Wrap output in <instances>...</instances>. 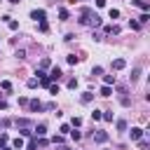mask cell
<instances>
[{"mask_svg":"<svg viewBox=\"0 0 150 150\" xmlns=\"http://www.w3.org/2000/svg\"><path fill=\"white\" fill-rule=\"evenodd\" d=\"M28 87L35 89V87H38V77H30V80H28Z\"/></svg>","mask_w":150,"mask_h":150,"instance_id":"22","label":"cell"},{"mask_svg":"<svg viewBox=\"0 0 150 150\" xmlns=\"http://www.w3.org/2000/svg\"><path fill=\"white\" fill-rule=\"evenodd\" d=\"M12 148H14V150H21V148H23V136L14 138V141H12Z\"/></svg>","mask_w":150,"mask_h":150,"instance_id":"11","label":"cell"},{"mask_svg":"<svg viewBox=\"0 0 150 150\" xmlns=\"http://www.w3.org/2000/svg\"><path fill=\"white\" fill-rule=\"evenodd\" d=\"M112 94V89H110V84H105V87H101V96H110Z\"/></svg>","mask_w":150,"mask_h":150,"instance_id":"13","label":"cell"},{"mask_svg":"<svg viewBox=\"0 0 150 150\" xmlns=\"http://www.w3.org/2000/svg\"><path fill=\"white\" fill-rule=\"evenodd\" d=\"M80 124H82V120H80V117H73V122H70V127H80Z\"/></svg>","mask_w":150,"mask_h":150,"instance_id":"30","label":"cell"},{"mask_svg":"<svg viewBox=\"0 0 150 150\" xmlns=\"http://www.w3.org/2000/svg\"><path fill=\"white\" fill-rule=\"evenodd\" d=\"M148 19H150V14H148V12H143V14L138 16V23H148Z\"/></svg>","mask_w":150,"mask_h":150,"instance_id":"16","label":"cell"},{"mask_svg":"<svg viewBox=\"0 0 150 150\" xmlns=\"http://www.w3.org/2000/svg\"><path fill=\"white\" fill-rule=\"evenodd\" d=\"M117 131H127V122L124 120H117Z\"/></svg>","mask_w":150,"mask_h":150,"instance_id":"19","label":"cell"},{"mask_svg":"<svg viewBox=\"0 0 150 150\" xmlns=\"http://www.w3.org/2000/svg\"><path fill=\"white\" fill-rule=\"evenodd\" d=\"M131 141H141V136H143V129H138V127H131Z\"/></svg>","mask_w":150,"mask_h":150,"instance_id":"4","label":"cell"},{"mask_svg":"<svg viewBox=\"0 0 150 150\" xmlns=\"http://www.w3.org/2000/svg\"><path fill=\"white\" fill-rule=\"evenodd\" d=\"M49 94H59V84H49Z\"/></svg>","mask_w":150,"mask_h":150,"instance_id":"28","label":"cell"},{"mask_svg":"<svg viewBox=\"0 0 150 150\" xmlns=\"http://www.w3.org/2000/svg\"><path fill=\"white\" fill-rule=\"evenodd\" d=\"M101 120H105V122H112V112H110V110L101 112Z\"/></svg>","mask_w":150,"mask_h":150,"instance_id":"15","label":"cell"},{"mask_svg":"<svg viewBox=\"0 0 150 150\" xmlns=\"http://www.w3.org/2000/svg\"><path fill=\"white\" fill-rule=\"evenodd\" d=\"M91 98H94V94H91V91H84V94H82V103H89Z\"/></svg>","mask_w":150,"mask_h":150,"instance_id":"14","label":"cell"},{"mask_svg":"<svg viewBox=\"0 0 150 150\" xmlns=\"http://www.w3.org/2000/svg\"><path fill=\"white\" fill-rule=\"evenodd\" d=\"M91 120H94V122L101 120V110H94V112H91Z\"/></svg>","mask_w":150,"mask_h":150,"instance_id":"29","label":"cell"},{"mask_svg":"<svg viewBox=\"0 0 150 150\" xmlns=\"http://www.w3.org/2000/svg\"><path fill=\"white\" fill-rule=\"evenodd\" d=\"M124 66H127V61H124V59H115V61H112V68H115V70H122Z\"/></svg>","mask_w":150,"mask_h":150,"instance_id":"8","label":"cell"},{"mask_svg":"<svg viewBox=\"0 0 150 150\" xmlns=\"http://www.w3.org/2000/svg\"><path fill=\"white\" fill-rule=\"evenodd\" d=\"M16 127H19V129H23V127H30V120H26V117H23V120H16Z\"/></svg>","mask_w":150,"mask_h":150,"instance_id":"12","label":"cell"},{"mask_svg":"<svg viewBox=\"0 0 150 150\" xmlns=\"http://www.w3.org/2000/svg\"><path fill=\"white\" fill-rule=\"evenodd\" d=\"M131 5H136V7H141L143 12H148V9H150V2H148V0H131Z\"/></svg>","mask_w":150,"mask_h":150,"instance_id":"6","label":"cell"},{"mask_svg":"<svg viewBox=\"0 0 150 150\" xmlns=\"http://www.w3.org/2000/svg\"><path fill=\"white\" fill-rule=\"evenodd\" d=\"M59 131H61V134H70V124H61Z\"/></svg>","mask_w":150,"mask_h":150,"instance_id":"24","label":"cell"},{"mask_svg":"<svg viewBox=\"0 0 150 150\" xmlns=\"http://www.w3.org/2000/svg\"><path fill=\"white\" fill-rule=\"evenodd\" d=\"M101 73H103V68H101V66H94V70H91V75H101Z\"/></svg>","mask_w":150,"mask_h":150,"instance_id":"27","label":"cell"},{"mask_svg":"<svg viewBox=\"0 0 150 150\" xmlns=\"http://www.w3.org/2000/svg\"><path fill=\"white\" fill-rule=\"evenodd\" d=\"M94 141H96V143H105V141H108V134H105V131H101V129H98V131H96V134H94Z\"/></svg>","mask_w":150,"mask_h":150,"instance_id":"5","label":"cell"},{"mask_svg":"<svg viewBox=\"0 0 150 150\" xmlns=\"http://www.w3.org/2000/svg\"><path fill=\"white\" fill-rule=\"evenodd\" d=\"M138 75H141V68H134V70H131V82H136Z\"/></svg>","mask_w":150,"mask_h":150,"instance_id":"17","label":"cell"},{"mask_svg":"<svg viewBox=\"0 0 150 150\" xmlns=\"http://www.w3.org/2000/svg\"><path fill=\"white\" fill-rule=\"evenodd\" d=\"M0 87H2L5 91H9V89H12V82H7V80H5V82H0Z\"/></svg>","mask_w":150,"mask_h":150,"instance_id":"23","label":"cell"},{"mask_svg":"<svg viewBox=\"0 0 150 150\" xmlns=\"http://www.w3.org/2000/svg\"><path fill=\"white\" fill-rule=\"evenodd\" d=\"M0 150H14V148H9V145H2V148H0Z\"/></svg>","mask_w":150,"mask_h":150,"instance_id":"37","label":"cell"},{"mask_svg":"<svg viewBox=\"0 0 150 150\" xmlns=\"http://www.w3.org/2000/svg\"><path fill=\"white\" fill-rule=\"evenodd\" d=\"M68 63H77V56L75 54H68Z\"/></svg>","mask_w":150,"mask_h":150,"instance_id":"34","label":"cell"},{"mask_svg":"<svg viewBox=\"0 0 150 150\" xmlns=\"http://www.w3.org/2000/svg\"><path fill=\"white\" fill-rule=\"evenodd\" d=\"M35 136H47V124H38L35 127Z\"/></svg>","mask_w":150,"mask_h":150,"instance_id":"10","label":"cell"},{"mask_svg":"<svg viewBox=\"0 0 150 150\" xmlns=\"http://www.w3.org/2000/svg\"><path fill=\"white\" fill-rule=\"evenodd\" d=\"M59 77H61V68H56V66H54V68H52V73H49V80L54 82V80H59Z\"/></svg>","mask_w":150,"mask_h":150,"instance_id":"9","label":"cell"},{"mask_svg":"<svg viewBox=\"0 0 150 150\" xmlns=\"http://www.w3.org/2000/svg\"><path fill=\"white\" fill-rule=\"evenodd\" d=\"M19 136H30V131H28V127H23V129H19Z\"/></svg>","mask_w":150,"mask_h":150,"instance_id":"31","label":"cell"},{"mask_svg":"<svg viewBox=\"0 0 150 150\" xmlns=\"http://www.w3.org/2000/svg\"><path fill=\"white\" fill-rule=\"evenodd\" d=\"M129 28H131V30H138L141 23H138V21H129Z\"/></svg>","mask_w":150,"mask_h":150,"instance_id":"21","label":"cell"},{"mask_svg":"<svg viewBox=\"0 0 150 150\" xmlns=\"http://www.w3.org/2000/svg\"><path fill=\"white\" fill-rule=\"evenodd\" d=\"M94 14H96V12H91L89 7H84V9H82V14H80V16H82V19H80V23H89V19H91Z\"/></svg>","mask_w":150,"mask_h":150,"instance_id":"1","label":"cell"},{"mask_svg":"<svg viewBox=\"0 0 150 150\" xmlns=\"http://www.w3.org/2000/svg\"><path fill=\"white\" fill-rule=\"evenodd\" d=\"M120 16V9H110V19H117Z\"/></svg>","mask_w":150,"mask_h":150,"instance_id":"32","label":"cell"},{"mask_svg":"<svg viewBox=\"0 0 150 150\" xmlns=\"http://www.w3.org/2000/svg\"><path fill=\"white\" fill-rule=\"evenodd\" d=\"M45 16H47V14H45V9H33V12H30V19H35L38 23H40V21H45Z\"/></svg>","mask_w":150,"mask_h":150,"instance_id":"2","label":"cell"},{"mask_svg":"<svg viewBox=\"0 0 150 150\" xmlns=\"http://www.w3.org/2000/svg\"><path fill=\"white\" fill-rule=\"evenodd\" d=\"M103 82H105V84H115V75H105Z\"/></svg>","mask_w":150,"mask_h":150,"instance_id":"20","label":"cell"},{"mask_svg":"<svg viewBox=\"0 0 150 150\" xmlns=\"http://www.w3.org/2000/svg\"><path fill=\"white\" fill-rule=\"evenodd\" d=\"M9 2H12V5H16V2H19V0H9Z\"/></svg>","mask_w":150,"mask_h":150,"instance_id":"38","label":"cell"},{"mask_svg":"<svg viewBox=\"0 0 150 150\" xmlns=\"http://www.w3.org/2000/svg\"><path fill=\"white\" fill-rule=\"evenodd\" d=\"M7 141H9V138H7V134H0V148H2V145H7Z\"/></svg>","mask_w":150,"mask_h":150,"instance_id":"25","label":"cell"},{"mask_svg":"<svg viewBox=\"0 0 150 150\" xmlns=\"http://www.w3.org/2000/svg\"><path fill=\"white\" fill-rule=\"evenodd\" d=\"M52 143H59V145H61V143H63V136H54V138H52Z\"/></svg>","mask_w":150,"mask_h":150,"instance_id":"35","label":"cell"},{"mask_svg":"<svg viewBox=\"0 0 150 150\" xmlns=\"http://www.w3.org/2000/svg\"><path fill=\"white\" fill-rule=\"evenodd\" d=\"M59 16H61V21H66V19H68V9H61V12H59Z\"/></svg>","mask_w":150,"mask_h":150,"instance_id":"26","label":"cell"},{"mask_svg":"<svg viewBox=\"0 0 150 150\" xmlns=\"http://www.w3.org/2000/svg\"><path fill=\"white\" fill-rule=\"evenodd\" d=\"M40 84H42V87H49V84H52V80H49V75H45V77H40Z\"/></svg>","mask_w":150,"mask_h":150,"instance_id":"18","label":"cell"},{"mask_svg":"<svg viewBox=\"0 0 150 150\" xmlns=\"http://www.w3.org/2000/svg\"><path fill=\"white\" fill-rule=\"evenodd\" d=\"M28 108L33 110V112H40V110H45V105L38 101V98H33V101H28Z\"/></svg>","mask_w":150,"mask_h":150,"instance_id":"3","label":"cell"},{"mask_svg":"<svg viewBox=\"0 0 150 150\" xmlns=\"http://www.w3.org/2000/svg\"><path fill=\"white\" fill-rule=\"evenodd\" d=\"M103 33H105V35H117V33H120V26H105Z\"/></svg>","mask_w":150,"mask_h":150,"instance_id":"7","label":"cell"},{"mask_svg":"<svg viewBox=\"0 0 150 150\" xmlns=\"http://www.w3.org/2000/svg\"><path fill=\"white\" fill-rule=\"evenodd\" d=\"M96 7H105V0H96Z\"/></svg>","mask_w":150,"mask_h":150,"instance_id":"36","label":"cell"},{"mask_svg":"<svg viewBox=\"0 0 150 150\" xmlns=\"http://www.w3.org/2000/svg\"><path fill=\"white\" fill-rule=\"evenodd\" d=\"M7 23H9V28H12V30H16V28H19V23H16V21H12V19H9Z\"/></svg>","mask_w":150,"mask_h":150,"instance_id":"33","label":"cell"}]
</instances>
